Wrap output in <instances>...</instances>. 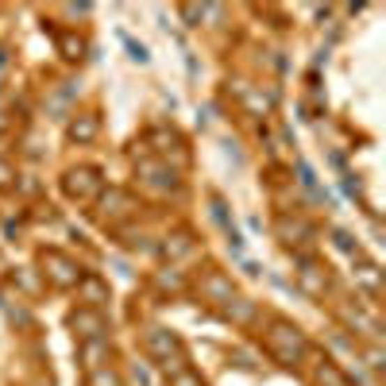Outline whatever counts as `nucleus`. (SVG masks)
Returning <instances> with one entry per match:
<instances>
[{"label":"nucleus","mask_w":386,"mask_h":386,"mask_svg":"<svg viewBox=\"0 0 386 386\" xmlns=\"http://www.w3.org/2000/svg\"><path fill=\"white\" fill-rule=\"evenodd\" d=\"M62 185H66V193L77 197V201H93V197L101 193V170L77 167V170H70V174L62 178Z\"/></svg>","instance_id":"obj_1"},{"label":"nucleus","mask_w":386,"mask_h":386,"mask_svg":"<svg viewBox=\"0 0 386 386\" xmlns=\"http://www.w3.org/2000/svg\"><path fill=\"white\" fill-rule=\"evenodd\" d=\"M270 344L278 348L282 360H298V352H302V336H298V328H290V325H275Z\"/></svg>","instance_id":"obj_2"},{"label":"nucleus","mask_w":386,"mask_h":386,"mask_svg":"<svg viewBox=\"0 0 386 386\" xmlns=\"http://www.w3.org/2000/svg\"><path fill=\"white\" fill-rule=\"evenodd\" d=\"M147 348H151V352L162 360V367H170V355H174V360H182V348H178V340H174L170 332H162V328H155V332L147 336Z\"/></svg>","instance_id":"obj_3"},{"label":"nucleus","mask_w":386,"mask_h":386,"mask_svg":"<svg viewBox=\"0 0 386 386\" xmlns=\"http://www.w3.org/2000/svg\"><path fill=\"white\" fill-rule=\"evenodd\" d=\"M139 174L147 178L151 185H159V190H174V185H178V174H174V170H167L162 162H151V159L139 162Z\"/></svg>","instance_id":"obj_4"},{"label":"nucleus","mask_w":386,"mask_h":386,"mask_svg":"<svg viewBox=\"0 0 386 386\" xmlns=\"http://www.w3.org/2000/svg\"><path fill=\"white\" fill-rule=\"evenodd\" d=\"M101 205H105V217H128V213L135 209V201H132V193H124V190H109L101 197Z\"/></svg>","instance_id":"obj_5"},{"label":"nucleus","mask_w":386,"mask_h":386,"mask_svg":"<svg viewBox=\"0 0 386 386\" xmlns=\"http://www.w3.org/2000/svg\"><path fill=\"white\" fill-rule=\"evenodd\" d=\"M43 263H47V267H54V270H51V275H54V282H62V286L77 282V270L70 267V259H62L59 252H47V255H43Z\"/></svg>","instance_id":"obj_6"},{"label":"nucleus","mask_w":386,"mask_h":386,"mask_svg":"<svg viewBox=\"0 0 386 386\" xmlns=\"http://www.w3.org/2000/svg\"><path fill=\"white\" fill-rule=\"evenodd\" d=\"M97 116H82V120H74V124H70V139H77V143H89L93 135H97Z\"/></svg>","instance_id":"obj_7"},{"label":"nucleus","mask_w":386,"mask_h":386,"mask_svg":"<svg viewBox=\"0 0 386 386\" xmlns=\"http://www.w3.org/2000/svg\"><path fill=\"white\" fill-rule=\"evenodd\" d=\"M62 51H66V59H82L85 43H82V39H74V35H62Z\"/></svg>","instance_id":"obj_8"},{"label":"nucleus","mask_w":386,"mask_h":386,"mask_svg":"<svg viewBox=\"0 0 386 386\" xmlns=\"http://www.w3.org/2000/svg\"><path fill=\"white\" fill-rule=\"evenodd\" d=\"M74 328H93V336H97V332H101V317H93V313H77Z\"/></svg>","instance_id":"obj_9"},{"label":"nucleus","mask_w":386,"mask_h":386,"mask_svg":"<svg viewBox=\"0 0 386 386\" xmlns=\"http://www.w3.org/2000/svg\"><path fill=\"white\" fill-rule=\"evenodd\" d=\"M170 386H201V383H197V378H193L190 371H178V375L170 378Z\"/></svg>","instance_id":"obj_10"},{"label":"nucleus","mask_w":386,"mask_h":386,"mask_svg":"<svg viewBox=\"0 0 386 386\" xmlns=\"http://www.w3.org/2000/svg\"><path fill=\"white\" fill-rule=\"evenodd\" d=\"M8 182H12V167H8V162H0V190H4Z\"/></svg>","instance_id":"obj_11"}]
</instances>
